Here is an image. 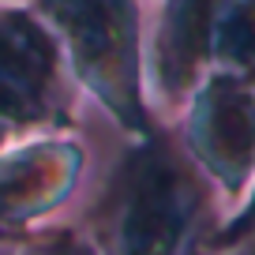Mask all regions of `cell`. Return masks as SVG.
<instances>
[{"instance_id":"obj_2","label":"cell","mask_w":255,"mask_h":255,"mask_svg":"<svg viewBox=\"0 0 255 255\" xmlns=\"http://www.w3.org/2000/svg\"><path fill=\"white\" fill-rule=\"evenodd\" d=\"M53 68V49L26 19L0 23V113L34 117Z\"/></svg>"},{"instance_id":"obj_5","label":"cell","mask_w":255,"mask_h":255,"mask_svg":"<svg viewBox=\"0 0 255 255\" xmlns=\"http://www.w3.org/2000/svg\"><path fill=\"white\" fill-rule=\"evenodd\" d=\"M222 0H173L161 34V79L165 87H180L191 75L195 60L207 53L214 15Z\"/></svg>"},{"instance_id":"obj_1","label":"cell","mask_w":255,"mask_h":255,"mask_svg":"<svg viewBox=\"0 0 255 255\" xmlns=\"http://www.w3.org/2000/svg\"><path fill=\"white\" fill-rule=\"evenodd\" d=\"M128 214H124V240L135 252H161L180 240L191 210L195 188L188 173L176 169L165 150H146L128 173Z\"/></svg>"},{"instance_id":"obj_7","label":"cell","mask_w":255,"mask_h":255,"mask_svg":"<svg viewBox=\"0 0 255 255\" xmlns=\"http://www.w3.org/2000/svg\"><path fill=\"white\" fill-rule=\"evenodd\" d=\"M248 225H255V207H252V218H248Z\"/></svg>"},{"instance_id":"obj_3","label":"cell","mask_w":255,"mask_h":255,"mask_svg":"<svg viewBox=\"0 0 255 255\" xmlns=\"http://www.w3.org/2000/svg\"><path fill=\"white\" fill-rule=\"evenodd\" d=\"M56 11L72 26L83 64L87 68L94 64L102 79L128 64V45H131L128 0H56Z\"/></svg>"},{"instance_id":"obj_4","label":"cell","mask_w":255,"mask_h":255,"mask_svg":"<svg viewBox=\"0 0 255 255\" xmlns=\"http://www.w3.org/2000/svg\"><path fill=\"white\" fill-rule=\"evenodd\" d=\"M207 154L237 176L248 165L255 146V98L233 83H218L207 98V124H203Z\"/></svg>"},{"instance_id":"obj_6","label":"cell","mask_w":255,"mask_h":255,"mask_svg":"<svg viewBox=\"0 0 255 255\" xmlns=\"http://www.w3.org/2000/svg\"><path fill=\"white\" fill-rule=\"evenodd\" d=\"M222 53L255 75V0H244L222 30Z\"/></svg>"}]
</instances>
